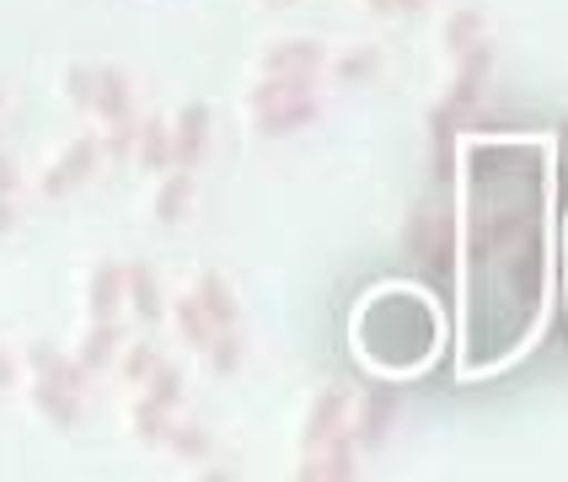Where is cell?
I'll use <instances>...</instances> for the list:
<instances>
[{"mask_svg":"<svg viewBox=\"0 0 568 482\" xmlns=\"http://www.w3.org/2000/svg\"><path fill=\"white\" fill-rule=\"evenodd\" d=\"M483 38H488V22H483V11H477V6L456 11V17L445 22V49H450V54L473 49V43H483Z\"/></svg>","mask_w":568,"mask_h":482,"instance_id":"1","label":"cell"},{"mask_svg":"<svg viewBox=\"0 0 568 482\" xmlns=\"http://www.w3.org/2000/svg\"><path fill=\"white\" fill-rule=\"evenodd\" d=\"M424 0H392V11H418Z\"/></svg>","mask_w":568,"mask_h":482,"instance_id":"3","label":"cell"},{"mask_svg":"<svg viewBox=\"0 0 568 482\" xmlns=\"http://www.w3.org/2000/svg\"><path fill=\"white\" fill-rule=\"evenodd\" d=\"M386 418H392V402L386 397H376V402L365 397V408H359V440L365 445H376L381 434H386Z\"/></svg>","mask_w":568,"mask_h":482,"instance_id":"2","label":"cell"}]
</instances>
